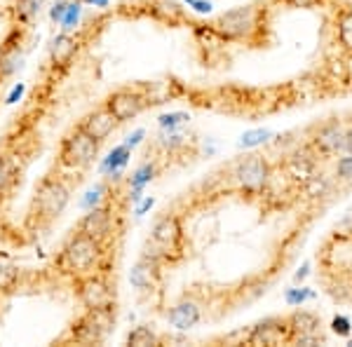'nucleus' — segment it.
I'll list each match as a JSON object with an SVG mask.
<instances>
[{"instance_id": "nucleus-30", "label": "nucleus", "mask_w": 352, "mask_h": 347, "mask_svg": "<svg viewBox=\"0 0 352 347\" xmlns=\"http://www.w3.org/2000/svg\"><path fill=\"white\" fill-rule=\"evenodd\" d=\"M331 328H333V331H336L338 335H350V331H352L348 317H333Z\"/></svg>"}, {"instance_id": "nucleus-7", "label": "nucleus", "mask_w": 352, "mask_h": 347, "mask_svg": "<svg viewBox=\"0 0 352 347\" xmlns=\"http://www.w3.org/2000/svg\"><path fill=\"white\" fill-rule=\"evenodd\" d=\"M272 176V167L270 162L265 160L258 153H252V155L242 157L240 162L232 169V179L235 183L247 192H261L268 188V181Z\"/></svg>"}, {"instance_id": "nucleus-22", "label": "nucleus", "mask_w": 352, "mask_h": 347, "mask_svg": "<svg viewBox=\"0 0 352 347\" xmlns=\"http://www.w3.org/2000/svg\"><path fill=\"white\" fill-rule=\"evenodd\" d=\"M155 164L148 162V164H144V167H139L136 169V174L132 176V188H134V200L139 197V190L144 188L146 183H151L153 181V176H155Z\"/></svg>"}, {"instance_id": "nucleus-33", "label": "nucleus", "mask_w": 352, "mask_h": 347, "mask_svg": "<svg viewBox=\"0 0 352 347\" xmlns=\"http://www.w3.org/2000/svg\"><path fill=\"white\" fill-rule=\"evenodd\" d=\"M188 5H190V8H195L197 12H202V14H209V12H212V5L204 3V0H188Z\"/></svg>"}, {"instance_id": "nucleus-8", "label": "nucleus", "mask_w": 352, "mask_h": 347, "mask_svg": "<svg viewBox=\"0 0 352 347\" xmlns=\"http://www.w3.org/2000/svg\"><path fill=\"white\" fill-rule=\"evenodd\" d=\"M76 293L85 307H116V291L101 270L76 280Z\"/></svg>"}, {"instance_id": "nucleus-23", "label": "nucleus", "mask_w": 352, "mask_h": 347, "mask_svg": "<svg viewBox=\"0 0 352 347\" xmlns=\"http://www.w3.org/2000/svg\"><path fill=\"white\" fill-rule=\"evenodd\" d=\"M43 0H16V16L21 21H31L36 19L38 12H41Z\"/></svg>"}, {"instance_id": "nucleus-24", "label": "nucleus", "mask_w": 352, "mask_h": 347, "mask_svg": "<svg viewBox=\"0 0 352 347\" xmlns=\"http://www.w3.org/2000/svg\"><path fill=\"white\" fill-rule=\"evenodd\" d=\"M14 181V164L10 157H0V195L8 192L10 183Z\"/></svg>"}, {"instance_id": "nucleus-18", "label": "nucleus", "mask_w": 352, "mask_h": 347, "mask_svg": "<svg viewBox=\"0 0 352 347\" xmlns=\"http://www.w3.org/2000/svg\"><path fill=\"white\" fill-rule=\"evenodd\" d=\"M76 52H78V41L73 36H68V33H61L50 45V61L54 66H68L73 56H76Z\"/></svg>"}, {"instance_id": "nucleus-14", "label": "nucleus", "mask_w": 352, "mask_h": 347, "mask_svg": "<svg viewBox=\"0 0 352 347\" xmlns=\"http://www.w3.org/2000/svg\"><path fill=\"white\" fill-rule=\"evenodd\" d=\"M162 280V265L153 263L148 258H139L132 270H129V282L136 291H155Z\"/></svg>"}, {"instance_id": "nucleus-11", "label": "nucleus", "mask_w": 352, "mask_h": 347, "mask_svg": "<svg viewBox=\"0 0 352 347\" xmlns=\"http://www.w3.org/2000/svg\"><path fill=\"white\" fill-rule=\"evenodd\" d=\"M292 340V331H289L287 317H270V320L258 322L252 331L247 333L249 345H282Z\"/></svg>"}, {"instance_id": "nucleus-5", "label": "nucleus", "mask_w": 352, "mask_h": 347, "mask_svg": "<svg viewBox=\"0 0 352 347\" xmlns=\"http://www.w3.org/2000/svg\"><path fill=\"white\" fill-rule=\"evenodd\" d=\"M157 251L162 254L164 263H176L186 256V237H184V225L176 214H164L155 221L151 230L148 240Z\"/></svg>"}, {"instance_id": "nucleus-25", "label": "nucleus", "mask_w": 352, "mask_h": 347, "mask_svg": "<svg viewBox=\"0 0 352 347\" xmlns=\"http://www.w3.org/2000/svg\"><path fill=\"white\" fill-rule=\"evenodd\" d=\"M127 157H129V148L127 146H120V148H116V150L111 153V157L106 160L104 164V172H116L118 167H124V162H127Z\"/></svg>"}, {"instance_id": "nucleus-20", "label": "nucleus", "mask_w": 352, "mask_h": 347, "mask_svg": "<svg viewBox=\"0 0 352 347\" xmlns=\"http://www.w3.org/2000/svg\"><path fill=\"white\" fill-rule=\"evenodd\" d=\"M127 345H132V347L160 345V335L153 331L151 326H136L134 331H129V335H127Z\"/></svg>"}, {"instance_id": "nucleus-9", "label": "nucleus", "mask_w": 352, "mask_h": 347, "mask_svg": "<svg viewBox=\"0 0 352 347\" xmlns=\"http://www.w3.org/2000/svg\"><path fill=\"white\" fill-rule=\"evenodd\" d=\"M146 104H148L146 94L141 92V89H136V87L116 89V92H113L109 99L104 101V106L109 108L113 115H116L118 122L134 120L136 115H141V113H144Z\"/></svg>"}, {"instance_id": "nucleus-12", "label": "nucleus", "mask_w": 352, "mask_h": 347, "mask_svg": "<svg viewBox=\"0 0 352 347\" xmlns=\"http://www.w3.org/2000/svg\"><path fill=\"white\" fill-rule=\"evenodd\" d=\"M343 136H345L343 122L333 117V120L317 127V132L312 134V139H310V148L317 155H324V157L336 155V153L343 150Z\"/></svg>"}, {"instance_id": "nucleus-26", "label": "nucleus", "mask_w": 352, "mask_h": 347, "mask_svg": "<svg viewBox=\"0 0 352 347\" xmlns=\"http://www.w3.org/2000/svg\"><path fill=\"white\" fill-rule=\"evenodd\" d=\"M268 139H270V132H268V129H254V132H247V134L242 136L240 146H242V148H254V146L263 144V141H268Z\"/></svg>"}, {"instance_id": "nucleus-1", "label": "nucleus", "mask_w": 352, "mask_h": 347, "mask_svg": "<svg viewBox=\"0 0 352 347\" xmlns=\"http://www.w3.org/2000/svg\"><path fill=\"white\" fill-rule=\"evenodd\" d=\"M104 258H106V244L85 235L80 230H76L64 244L56 263H59L64 275L73 277V280H80L85 275H92V272L101 270Z\"/></svg>"}, {"instance_id": "nucleus-19", "label": "nucleus", "mask_w": 352, "mask_h": 347, "mask_svg": "<svg viewBox=\"0 0 352 347\" xmlns=\"http://www.w3.org/2000/svg\"><path fill=\"white\" fill-rule=\"evenodd\" d=\"M336 36L345 52H352V10H343L336 21Z\"/></svg>"}, {"instance_id": "nucleus-17", "label": "nucleus", "mask_w": 352, "mask_h": 347, "mask_svg": "<svg viewBox=\"0 0 352 347\" xmlns=\"http://www.w3.org/2000/svg\"><path fill=\"white\" fill-rule=\"evenodd\" d=\"M146 5H148L151 16L157 21H164V24H169V26L184 24L186 21L184 8H181V3H176V0H146Z\"/></svg>"}, {"instance_id": "nucleus-34", "label": "nucleus", "mask_w": 352, "mask_h": 347, "mask_svg": "<svg viewBox=\"0 0 352 347\" xmlns=\"http://www.w3.org/2000/svg\"><path fill=\"white\" fill-rule=\"evenodd\" d=\"M343 150L345 153H352V124L345 129V136H343Z\"/></svg>"}, {"instance_id": "nucleus-31", "label": "nucleus", "mask_w": 352, "mask_h": 347, "mask_svg": "<svg viewBox=\"0 0 352 347\" xmlns=\"http://www.w3.org/2000/svg\"><path fill=\"white\" fill-rule=\"evenodd\" d=\"M282 3H287L289 8L312 10V8H320V5H324V0H282Z\"/></svg>"}, {"instance_id": "nucleus-4", "label": "nucleus", "mask_w": 352, "mask_h": 347, "mask_svg": "<svg viewBox=\"0 0 352 347\" xmlns=\"http://www.w3.org/2000/svg\"><path fill=\"white\" fill-rule=\"evenodd\" d=\"M116 326V307H85V312L71 324L66 338L78 345H99Z\"/></svg>"}, {"instance_id": "nucleus-21", "label": "nucleus", "mask_w": 352, "mask_h": 347, "mask_svg": "<svg viewBox=\"0 0 352 347\" xmlns=\"http://www.w3.org/2000/svg\"><path fill=\"white\" fill-rule=\"evenodd\" d=\"M21 282V270L14 265H0V293H12Z\"/></svg>"}, {"instance_id": "nucleus-16", "label": "nucleus", "mask_w": 352, "mask_h": 347, "mask_svg": "<svg viewBox=\"0 0 352 347\" xmlns=\"http://www.w3.org/2000/svg\"><path fill=\"white\" fill-rule=\"evenodd\" d=\"M287 322L292 338H296V335H322V320L310 310H294L292 315H287Z\"/></svg>"}, {"instance_id": "nucleus-2", "label": "nucleus", "mask_w": 352, "mask_h": 347, "mask_svg": "<svg viewBox=\"0 0 352 347\" xmlns=\"http://www.w3.org/2000/svg\"><path fill=\"white\" fill-rule=\"evenodd\" d=\"M209 31L219 36L221 41L256 43L261 38V31H263V12L256 5H242V8L219 14L209 24Z\"/></svg>"}, {"instance_id": "nucleus-28", "label": "nucleus", "mask_w": 352, "mask_h": 347, "mask_svg": "<svg viewBox=\"0 0 352 347\" xmlns=\"http://www.w3.org/2000/svg\"><path fill=\"white\" fill-rule=\"evenodd\" d=\"M312 293L310 289H289L287 291V303L289 305H300L303 300H308V298H312Z\"/></svg>"}, {"instance_id": "nucleus-10", "label": "nucleus", "mask_w": 352, "mask_h": 347, "mask_svg": "<svg viewBox=\"0 0 352 347\" xmlns=\"http://www.w3.org/2000/svg\"><path fill=\"white\" fill-rule=\"evenodd\" d=\"M78 230L89 237H94V240L109 244L113 232H116V212H113V204H99V207H92L80 219Z\"/></svg>"}, {"instance_id": "nucleus-29", "label": "nucleus", "mask_w": 352, "mask_h": 347, "mask_svg": "<svg viewBox=\"0 0 352 347\" xmlns=\"http://www.w3.org/2000/svg\"><path fill=\"white\" fill-rule=\"evenodd\" d=\"M184 122H188V115H186V113H172V115L160 117V124L164 129H174L176 124H184Z\"/></svg>"}, {"instance_id": "nucleus-15", "label": "nucleus", "mask_w": 352, "mask_h": 347, "mask_svg": "<svg viewBox=\"0 0 352 347\" xmlns=\"http://www.w3.org/2000/svg\"><path fill=\"white\" fill-rule=\"evenodd\" d=\"M200 320H202V307L195 298H188V295L181 298L179 303L167 312V322L172 324L174 328H179V331H188V328L195 326Z\"/></svg>"}, {"instance_id": "nucleus-13", "label": "nucleus", "mask_w": 352, "mask_h": 347, "mask_svg": "<svg viewBox=\"0 0 352 347\" xmlns=\"http://www.w3.org/2000/svg\"><path fill=\"white\" fill-rule=\"evenodd\" d=\"M118 124H120V122L116 120V115H113L109 108H106V106H99L96 111L87 113V115L82 117V122L78 124V127L85 129V132L92 136V139H96V141L101 144V141H106L113 132H116Z\"/></svg>"}, {"instance_id": "nucleus-3", "label": "nucleus", "mask_w": 352, "mask_h": 347, "mask_svg": "<svg viewBox=\"0 0 352 347\" xmlns=\"http://www.w3.org/2000/svg\"><path fill=\"white\" fill-rule=\"evenodd\" d=\"M71 202V188L59 176H45L36 186L31 200V219L38 221V225H50L64 214V209Z\"/></svg>"}, {"instance_id": "nucleus-27", "label": "nucleus", "mask_w": 352, "mask_h": 347, "mask_svg": "<svg viewBox=\"0 0 352 347\" xmlns=\"http://www.w3.org/2000/svg\"><path fill=\"white\" fill-rule=\"evenodd\" d=\"M336 176L340 181H352V153L343 155L336 162Z\"/></svg>"}, {"instance_id": "nucleus-6", "label": "nucleus", "mask_w": 352, "mask_h": 347, "mask_svg": "<svg viewBox=\"0 0 352 347\" xmlns=\"http://www.w3.org/2000/svg\"><path fill=\"white\" fill-rule=\"evenodd\" d=\"M99 153V141L92 139L85 129H71L59 146V162L68 169H87L92 167Z\"/></svg>"}, {"instance_id": "nucleus-32", "label": "nucleus", "mask_w": 352, "mask_h": 347, "mask_svg": "<svg viewBox=\"0 0 352 347\" xmlns=\"http://www.w3.org/2000/svg\"><path fill=\"white\" fill-rule=\"evenodd\" d=\"M324 340V335H296L292 338L294 345H320Z\"/></svg>"}]
</instances>
